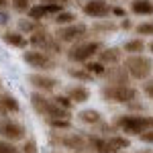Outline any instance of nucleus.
I'll use <instances>...</instances> for the list:
<instances>
[{"instance_id": "nucleus-1", "label": "nucleus", "mask_w": 153, "mask_h": 153, "mask_svg": "<svg viewBox=\"0 0 153 153\" xmlns=\"http://www.w3.org/2000/svg\"><path fill=\"white\" fill-rule=\"evenodd\" d=\"M31 104L35 108L37 114H41V117H45L47 120L51 118H61V120H70V110H63V108H59L55 102H53V98H45L43 94H35L31 96Z\"/></svg>"}, {"instance_id": "nucleus-2", "label": "nucleus", "mask_w": 153, "mask_h": 153, "mask_svg": "<svg viewBox=\"0 0 153 153\" xmlns=\"http://www.w3.org/2000/svg\"><path fill=\"white\" fill-rule=\"evenodd\" d=\"M117 127L131 135H141L153 127V117H133V114H123L117 118Z\"/></svg>"}, {"instance_id": "nucleus-3", "label": "nucleus", "mask_w": 153, "mask_h": 153, "mask_svg": "<svg viewBox=\"0 0 153 153\" xmlns=\"http://www.w3.org/2000/svg\"><path fill=\"white\" fill-rule=\"evenodd\" d=\"M125 68L129 71L133 78H137V80H145L153 70V63L149 57H145V55H131L127 61H125Z\"/></svg>"}, {"instance_id": "nucleus-4", "label": "nucleus", "mask_w": 153, "mask_h": 153, "mask_svg": "<svg viewBox=\"0 0 153 153\" xmlns=\"http://www.w3.org/2000/svg\"><path fill=\"white\" fill-rule=\"evenodd\" d=\"M102 96L110 102H129L137 96V92L129 88L127 84H110L102 88Z\"/></svg>"}, {"instance_id": "nucleus-5", "label": "nucleus", "mask_w": 153, "mask_h": 153, "mask_svg": "<svg viewBox=\"0 0 153 153\" xmlns=\"http://www.w3.org/2000/svg\"><path fill=\"white\" fill-rule=\"evenodd\" d=\"M98 49H100V43H98V41L78 43V45H74V47L68 51V57H70L71 61H88V59H92V55L98 53Z\"/></svg>"}, {"instance_id": "nucleus-6", "label": "nucleus", "mask_w": 153, "mask_h": 153, "mask_svg": "<svg viewBox=\"0 0 153 153\" xmlns=\"http://www.w3.org/2000/svg\"><path fill=\"white\" fill-rule=\"evenodd\" d=\"M25 127L21 123H16V120H10V118H4V120H0V137L4 139V141H21L25 139Z\"/></svg>"}, {"instance_id": "nucleus-7", "label": "nucleus", "mask_w": 153, "mask_h": 153, "mask_svg": "<svg viewBox=\"0 0 153 153\" xmlns=\"http://www.w3.org/2000/svg\"><path fill=\"white\" fill-rule=\"evenodd\" d=\"M23 59L31 68H37V70H53L55 68V59L43 51H39V49L37 51H25Z\"/></svg>"}, {"instance_id": "nucleus-8", "label": "nucleus", "mask_w": 153, "mask_h": 153, "mask_svg": "<svg viewBox=\"0 0 153 153\" xmlns=\"http://www.w3.org/2000/svg\"><path fill=\"white\" fill-rule=\"evenodd\" d=\"M35 47H39V51H61L59 49V41H53L51 35H49L45 29H37L35 33H31V39H29Z\"/></svg>"}, {"instance_id": "nucleus-9", "label": "nucleus", "mask_w": 153, "mask_h": 153, "mask_svg": "<svg viewBox=\"0 0 153 153\" xmlns=\"http://www.w3.org/2000/svg\"><path fill=\"white\" fill-rule=\"evenodd\" d=\"M88 33L86 25H68V27H61L57 31V41H65V43H71V41H80L84 39Z\"/></svg>"}, {"instance_id": "nucleus-10", "label": "nucleus", "mask_w": 153, "mask_h": 153, "mask_svg": "<svg viewBox=\"0 0 153 153\" xmlns=\"http://www.w3.org/2000/svg\"><path fill=\"white\" fill-rule=\"evenodd\" d=\"M84 12L88 16H94V19H102L110 12V6L106 4L104 0H88L86 6H84Z\"/></svg>"}, {"instance_id": "nucleus-11", "label": "nucleus", "mask_w": 153, "mask_h": 153, "mask_svg": "<svg viewBox=\"0 0 153 153\" xmlns=\"http://www.w3.org/2000/svg\"><path fill=\"white\" fill-rule=\"evenodd\" d=\"M29 82L35 86L37 90H43V92H49L57 86V80L51 78V76H43V74H31L29 76Z\"/></svg>"}, {"instance_id": "nucleus-12", "label": "nucleus", "mask_w": 153, "mask_h": 153, "mask_svg": "<svg viewBox=\"0 0 153 153\" xmlns=\"http://www.w3.org/2000/svg\"><path fill=\"white\" fill-rule=\"evenodd\" d=\"M68 98H70L71 102L82 104V102H86V100L90 98V92H88V88H84V86H71L70 90H68Z\"/></svg>"}, {"instance_id": "nucleus-13", "label": "nucleus", "mask_w": 153, "mask_h": 153, "mask_svg": "<svg viewBox=\"0 0 153 153\" xmlns=\"http://www.w3.org/2000/svg\"><path fill=\"white\" fill-rule=\"evenodd\" d=\"M2 39H4L8 45H12V47H27V39H25L23 33H19V31H6V33L2 35Z\"/></svg>"}, {"instance_id": "nucleus-14", "label": "nucleus", "mask_w": 153, "mask_h": 153, "mask_svg": "<svg viewBox=\"0 0 153 153\" xmlns=\"http://www.w3.org/2000/svg\"><path fill=\"white\" fill-rule=\"evenodd\" d=\"M61 145H65L68 149H84L86 147V139L78 137V135H70V137H61L59 139Z\"/></svg>"}, {"instance_id": "nucleus-15", "label": "nucleus", "mask_w": 153, "mask_h": 153, "mask_svg": "<svg viewBox=\"0 0 153 153\" xmlns=\"http://www.w3.org/2000/svg\"><path fill=\"white\" fill-rule=\"evenodd\" d=\"M0 102H2V108H4V112H19V102H16V98L12 94H2L0 96Z\"/></svg>"}, {"instance_id": "nucleus-16", "label": "nucleus", "mask_w": 153, "mask_h": 153, "mask_svg": "<svg viewBox=\"0 0 153 153\" xmlns=\"http://www.w3.org/2000/svg\"><path fill=\"white\" fill-rule=\"evenodd\" d=\"M133 12L135 14H153V4L149 0H135L133 2Z\"/></svg>"}, {"instance_id": "nucleus-17", "label": "nucleus", "mask_w": 153, "mask_h": 153, "mask_svg": "<svg viewBox=\"0 0 153 153\" xmlns=\"http://www.w3.org/2000/svg\"><path fill=\"white\" fill-rule=\"evenodd\" d=\"M98 53H100V61H104V63H117L120 59L118 49H106V51H98Z\"/></svg>"}, {"instance_id": "nucleus-18", "label": "nucleus", "mask_w": 153, "mask_h": 153, "mask_svg": "<svg viewBox=\"0 0 153 153\" xmlns=\"http://www.w3.org/2000/svg\"><path fill=\"white\" fill-rule=\"evenodd\" d=\"M74 19H76V14L74 12H59L55 14V23L57 25H63V27H68V25H74Z\"/></svg>"}, {"instance_id": "nucleus-19", "label": "nucleus", "mask_w": 153, "mask_h": 153, "mask_svg": "<svg viewBox=\"0 0 153 153\" xmlns=\"http://www.w3.org/2000/svg\"><path fill=\"white\" fill-rule=\"evenodd\" d=\"M90 143H92L100 153H114L110 149V145H108V139H98V137H94V139H90Z\"/></svg>"}, {"instance_id": "nucleus-20", "label": "nucleus", "mask_w": 153, "mask_h": 153, "mask_svg": "<svg viewBox=\"0 0 153 153\" xmlns=\"http://www.w3.org/2000/svg\"><path fill=\"white\" fill-rule=\"evenodd\" d=\"M43 16H47V10H45L43 4H39V6H31V8H29V19H33V21H41Z\"/></svg>"}, {"instance_id": "nucleus-21", "label": "nucleus", "mask_w": 153, "mask_h": 153, "mask_svg": "<svg viewBox=\"0 0 153 153\" xmlns=\"http://www.w3.org/2000/svg\"><path fill=\"white\" fill-rule=\"evenodd\" d=\"M108 145H110V149L117 153V149H125V147H129V139H125V137H112V139H108Z\"/></svg>"}, {"instance_id": "nucleus-22", "label": "nucleus", "mask_w": 153, "mask_h": 153, "mask_svg": "<svg viewBox=\"0 0 153 153\" xmlns=\"http://www.w3.org/2000/svg\"><path fill=\"white\" fill-rule=\"evenodd\" d=\"M80 118H82L84 123H98L100 120V112L98 110H84V112H80Z\"/></svg>"}, {"instance_id": "nucleus-23", "label": "nucleus", "mask_w": 153, "mask_h": 153, "mask_svg": "<svg viewBox=\"0 0 153 153\" xmlns=\"http://www.w3.org/2000/svg\"><path fill=\"white\" fill-rule=\"evenodd\" d=\"M125 51H129V53H139V51H143V41L141 39H135V41L125 43Z\"/></svg>"}, {"instance_id": "nucleus-24", "label": "nucleus", "mask_w": 153, "mask_h": 153, "mask_svg": "<svg viewBox=\"0 0 153 153\" xmlns=\"http://www.w3.org/2000/svg\"><path fill=\"white\" fill-rule=\"evenodd\" d=\"M71 78H78V80H84V82H90L92 80V74H88L86 70H68Z\"/></svg>"}, {"instance_id": "nucleus-25", "label": "nucleus", "mask_w": 153, "mask_h": 153, "mask_svg": "<svg viewBox=\"0 0 153 153\" xmlns=\"http://www.w3.org/2000/svg\"><path fill=\"white\" fill-rule=\"evenodd\" d=\"M86 71H88V74H92V76H102V74H106V68L104 65H102V63H88V65H86Z\"/></svg>"}, {"instance_id": "nucleus-26", "label": "nucleus", "mask_w": 153, "mask_h": 153, "mask_svg": "<svg viewBox=\"0 0 153 153\" xmlns=\"http://www.w3.org/2000/svg\"><path fill=\"white\" fill-rule=\"evenodd\" d=\"M53 102H55L59 108H63V110H70V108H71V100L68 98V96H55Z\"/></svg>"}, {"instance_id": "nucleus-27", "label": "nucleus", "mask_w": 153, "mask_h": 153, "mask_svg": "<svg viewBox=\"0 0 153 153\" xmlns=\"http://www.w3.org/2000/svg\"><path fill=\"white\" fill-rule=\"evenodd\" d=\"M19 27H21V31H27V33H35L37 29H39V25H37V23H31V21H21V23H19Z\"/></svg>"}, {"instance_id": "nucleus-28", "label": "nucleus", "mask_w": 153, "mask_h": 153, "mask_svg": "<svg viewBox=\"0 0 153 153\" xmlns=\"http://www.w3.org/2000/svg\"><path fill=\"white\" fill-rule=\"evenodd\" d=\"M53 129H70V120H61V118H51L47 120Z\"/></svg>"}, {"instance_id": "nucleus-29", "label": "nucleus", "mask_w": 153, "mask_h": 153, "mask_svg": "<svg viewBox=\"0 0 153 153\" xmlns=\"http://www.w3.org/2000/svg\"><path fill=\"white\" fill-rule=\"evenodd\" d=\"M139 35H153V23H141L137 27Z\"/></svg>"}, {"instance_id": "nucleus-30", "label": "nucleus", "mask_w": 153, "mask_h": 153, "mask_svg": "<svg viewBox=\"0 0 153 153\" xmlns=\"http://www.w3.org/2000/svg\"><path fill=\"white\" fill-rule=\"evenodd\" d=\"M0 153H21L12 143H8V141H0Z\"/></svg>"}, {"instance_id": "nucleus-31", "label": "nucleus", "mask_w": 153, "mask_h": 153, "mask_svg": "<svg viewBox=\"0 0 153 153\" xmlns=\"http://www.w3.org/2000/svg\"><path fill=\"white\" fill-rule=\"evenodd\" d=\"M12 6L16 10H27L29 8V0H12Z\"/></svg>"}, {"instance_id": "nucleus-32", "label": "nucleus", "mask_w": 153, "mask_h": 153, "mask_svg": "<svg viewBox=\"0 0 153 153\" xmlns=\"http://www.w3.org/2000/svg\"><path fill=\"white\" fill-rule=\"evenodd\" d=\"M25 153H37V147H35V141H27V145L23 147Z\"/></svg>"}, {"instance_id": "nucleus-33", "label": "nucleus", "mask_w": 153, "mask_h": 153, "mask_svg": "<svg viewBox=\"0 0 153 153\" xmlns=\"http://www.w3.org/2000/svg\"><path fill=\"white\" fill-rule=\"evenodd\" d=\"M139 137H141V141H147V143H151V141H153V131H145V133H141Z\"/></svg>"}, {"instance_id": "nucleus-34", "label": "nucleus", "mask_w": 153, "mask_h": 153, "mask_svg": "<svg viewBox=\"0 0 153 153\" xmlns=\"http://www.w3.org/2000/svg\"><path fill=\"white\" fill-rule=\"evenodd\" d=\"M145 94L149 96V98H153V82H147V84H145Z\"/></svg>"}, {"instance_id": "nucleus-35", "label": "nucleus", "mask_w": 153, "mask_h": 153, "mask_svg": "<svg viewBox=\"0 0 153 153\" xmlns=\"http://www.w3.org/2000/svg\"><path fill=\"white\" fill-rule=\"evenodd\" d=\"M41 2H45V4H61V6H63V4H68L70 0H41Z\"/></svg>"}, {"instance_id": "nucleus-36", "label": "nucleus", "mask_w": 153, "mask_h": 153, "mask_svg": "<svg viewBox=\"0 0 153 153\" xmlns=\"http://www.w3.org/2000/svg\"><path fill=\"white\" fill-rule=\"evenodd\" d=\"M114 14H117V16H125V10H123V8H114Z\"/></svg>"}, {"instance_id": "nucleus-37", "label": "nucleus", "mask_w": 153, "mask_h": 153, "mask_svg": "<svg viewBox=\"0 0 153 153\" xmlns=\"http://www.w3.org/2000/svg\"><path fill=\"white\" fill-rule=\"evenodd\" d=\"M6 2H8V0H0V8H4V6H6Z\"/></svg>"}, {"instance_id": "nucleus-38", "label": "nucleus", "mask_w": 153, "mask_h": 153, "mask_svg": "<svg viewBox=\"0 0 153 153\" xmlns=\"http://www.w3.org/2000/svg\"><path fill=\"white\" fill-rule=\"evenodd\" d=\"M0 114H6V112H4V108H2V102H0Z\"/></svg>"}, {"instance_id": "nucleus-39", "label": "nucleus", "mask_w": 153, "mask_h": 153, "mask_svg": "<svg viewBox=\"0 0 153 153\" xmlns=\"http://www.w3.org/2000/svg\"><path fill=\"white\" fill-rule=\"evenodd\" d=\"M151 51H153V45H151Z\"/></svg>"}]
</instances>
